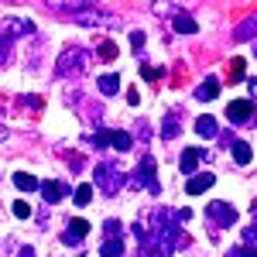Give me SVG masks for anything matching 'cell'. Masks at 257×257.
Segmentation results:
<instances>
[{
  "instance_id": "obj_27",
  "label": "cell",
  "mask_w": 257,
  "mask_h": 257,
  "mask_svg": "<svg viewBox=\"0 0 257 257\" xmlns=\"http://www.w3.org/2000/svg\"><path fill=\"white\" fill-rule=\"evenodd\" d=\"M99 59H117V45H113V41H103V45H99Z\"/></svg>"
},
{
  "instance_id": "obj_11",
  "label": "cell",
  "mask_w": 257,
  "mask_h": 257,
  "mask_svg": "<svg viewBox=\"0 0 257 257\" xmlns=\"http://www.w3.org/2000/svg\"><path fill=\"white\" fill-rule=\"evenodd\" d=\"M172 24H175L178 35H196V31H199V24H196V18H192V14H175V18H172Z\"/></svg>"
},
{
  "instance_id": "obj_31",
  "label": "cell",
  "mask_w": 257,
  "mask_h": 257,
  "mask_svg": "<svg viewBox=\"0 0 257 257\" xmlns=\"http://www.w3.org/2000/svg\"><path fill=\"white\" fill-rule=\"evenodd\" d=\"M11 59V45H7V38H4V31H0V62Z\"/></svg>"
},
{
  "instance_id": "obj_3",
  "label": "cell",
  "mask_w": 257,
  "mask_h": 257,
  "mask_svg": "<svg viewBox=\"0 0 257 257\" xmlns=\"http://www.w3.org/2000/svg\"><path fill=\"white\" fill-rule=\"evenodd\" d=\"M72 21L76 24H82V28H120L123 21H120V14H103V11H76L72 14Z\"/></svg>"
},
{
  "instance_id": "obj_30",
  "label": "cell",
  "mask_w": 257,
  "mask_h": 257,
  "mask_svg": "<svg viewBox=\"0 0 257 257\" xmlns=\"http://www.w3.org/2000/svg\"><path fill=\"white\" fill-rule=\"evenodd\" d=\"M131 48H134V52L144 48V31H134V35H131Z\"/></svg>"
},
{
  "instance_id": "obj_17",
  "label": "cell",
  "mask_w": 257,
  "mask_h": 257,
  "mask_svg": "<svg viewBox=\"0 0 257 257\" xmlns=\"http://www.w3.org/2000/svg\"><path fill=\"white\" fill-rule=\"evenodd\" d=\"M199 148H189L185 155H182V175H196V165H199Z\"/></svg>"
},
{
  "instance_id": "obj_14",
  "label": "cell",
  "mask_w": 257,
  "mask_h": 257,
  "mask_svg": "<svg viewBox=\"0 0 257 257\" xmlns=\"http://www.w3.org/2000/svg\"><path fill=\"white\" fill-rule=\"evenodd\" d=\"M196 134H199V138H216V134H219L216 117H199L196 120Z\"/></svg>"
},
{
  "instance_id": "obj_1",
  "label": "cell",
  "mask_w": 257,
  "mask_h": 257,
  "mask_svg": "<svg viewBox=\"0 0 257 257\" xmlns=\"http://www.w3.org/2000/svg\"><path fill=\"white\" fill-rule=\"evenodd\" d=\"M89 52L86 48H76V45H69L65 52L59 55V76H82L86 69H89Z\"/></svg>"
},
{
  "instance_id": "obj_7",
  "label": "cell",
  "mask_w": 257,
  "mask_h": 257,
  "mask_svg": "<svg viewBox=\"0 0 257 257\" xmlns=\"http://www.w3.org/2000/svg\"><path fill=\"white\" fill-rule=\"evenodd\" d=\"M69 192V185L65 182H59V178H48V182H41V196H45V202H62V196Z\"/></svg>"
},
{
  "instance_id": "obj_33",
  "label": "cell",
  "mask_w": 257,
  "mask_h": 257,
  "mask_svg": "<svg viewBox=\"0 0 257 257\" xmlns=\"http://www.w3.org/2000/svg\"><path fill=\"white\" fill-rule=\"evenodd\" d=\"M243 243H257V226H247L243 230Z\"/></svg>"
},
{
  "instance_id": "obj_16",
  "label": "cell",
  "mask_w": 257,
  "mask_h": 257,
  "mask_svg": "<svg viewBox=\"0 0 257 257\" xmlns=\"http://www.w3.org/2000/svg\"><path fill=\"white\" fill-rule=\"evenodd\" d=\"M99 257H123V240L120 237H106L99 247Z\"/></svg>"
},
{
  "instance_id": "obj_28",
  "label": "cell",
  "mask_w": 257,
  "mask_h": 257,
  "mask_svg": "<svg viewBox=\"0 0 257 257\" xmlns=\"http://www.w3.org/2000/svg\"><path fill=\"white\" fill-rule=\"evenodd\" d=\"M14 216L28 219V216H31V206H28V202H14Z\"/></svg>"
},
{
  "instance_id": "obj_12",
  "label": "cell",
  "mask_w": 257,
  "mask_h": 257,
  "mask_svg": "<svg viewBox=\"0 0 257 257\" xmlns=\"http://www.w3.org/2000/svg\"><path fill=\"white\" fill-rule=\"evenodd\" d=\"M254 35H257V14H250V18H247L237 31H233V41H250Z\"/></svg>"
},
{
  "instance_id": "obj_35",
  "label": "cell",
  "mask_w": 257,
  "mask_h": 257,
  "mask_svg": "<svg viewBox=\"0 0 257 257\" xmlns=\"http://www.w3.org/2000/svg\"><path fill=\"white\" fill-rule=\"evenodd\" d=\"M21 257H35V250L31 247H21Z\"/></svg>"
},
{
  "instance_id": "obj_15",
  "label": "cell",
  "mask_w": 257,
  "mask_h": 257,
  "mask_svg": "<svg viewBox=\"0 0 257 257\" xmlns=\"http://www.w3.org/2000/svg\"><path fill=\"white\" fill-rule=\"evenodd\" d=\"M110 144H113V151L123 155V151H131V148H134V138H131L127 131H110Z\"/></svg>"
},
{
  "instance_id": "obj_22",
  "label": "cell",
  "mask_w": 257,
  "mask_h": 257,
  "mask_svg": "<svg viewBox=\"0 0 257 257\" xmlns=\"http://www.w3.org/2000/svg\"><path fill=\"white\" fill-rule=\"evenodd\" d=\"M14 185H18L21 192H31V189H38V178L28 175V172H21V175H14Z\"/></svg>"
},
{
  "instance_id": "obj_32",
  "label": "cell",
  "mask_w": 257,
  "mask_h": 257,
  "mask_svg": "<svg viewBox=\"0 0 257 257\" xmlns=\"http://www.w3.org/2000/svg\"><path fill=\"white\" fill-rule=\"evenodd\" d=\"M106 237H120V223L117 219H106Z\"/></svg>"
},
{
  "instance_id": "obj_37",
  "label": "cell",
  "mask_w": 257,
  "mask_h": 257,
  "mask_svg": "<svg viewBox=\"0 0 257 257\" xmlns=\"http://www.w3.org/2000/svg\"><path fill=\"white\" fill-rule=\"evenodd\" d=\"M254 213H257V202H254Z\"/></svg>"
},
{
  "instance_id": "obj_10",
  "label": "cell",
  "mask_w": 257,
  "mask_h": 257,
  "mask_svg": "<svg viewBox=\"0 0 257 257\" xmlns=\"http://www.w3.org/2000/svg\"><path fill=\"white\" fill-rule=\"evenodd\" d=\"M86 233H89V223H86V219H72V223H69V233H65V243H72V247H76Z\"/></svg>"
},
{
  "instance_id": "obj_9",
  "label": "cell",
  "mask_w": 257,
  "mask_h": 257,
  "mask_svg": "<svg viewBox=\"0 0 257 257\" xmlns=\"http://www.w3.org/2000/svg\"><path fill=\"white\" fill-rule=\"evenodd\" d=\"M52 11H69V14H76V11H86V7H93L96 0H45Z\"/></svg>"
},
{
  "instance_id": "obj_26",
  "label": "cell",
  "mask_w": 257,
  "mask_h": 257,
  "mask_svg": "<svg viewBox=\"0 0 257 257\" xmlns=\"http://www.w3.org/2000/svg\"><path fill=\"white\" fill-rule=\"evenodd\" d=\"M243 79V59H233L230 62V82H240Z\"/></svg>"
},
{
  "instance_id": "obj_34",
  "label": "cell",
  "mask_w": 257,
  "mask_h": 257,
  "mask_svg": "<svg viewBox=\"0 0 257 257\" xmlns=\"http://www.w3.org/2000/svg\"><path fill=\"white\" fill-rule=\"evenodd\" d=\"M141 76H144V79H158L161 69H148V65H141Z\"/></svg>"
},
{
  "instance_id": "obj_8",
  "label": "cell",
  "mask_w": 257,
  "mask_h": 257,
  "mask_svg": "<svg viewBox=\"0 0 257 257\" xmlns=\"http://www.w3.org/2000/svg\"><path fill=\"white\" fill-rule=\"evenodd\" d=\"M138 172H141V185H148L155 196H158V178H155V158H141V165H138Z\"/></svg>"
},
{
  "instance_id": "obj_23",
  "label": "cell",
  "mask_w": 257,
  "mask_h": 257,
  "mask_svg": "<svg viewBox=\"0 0 257 257\" xmlns=\"http://www.w3.org/2000/svg\"><path fill=\"white\" fill-rule=\"evenodd\" d=\"M226 257H257V250H254V243H240V247H230Z\"/></svg>"
},
{
  "instance_id": "obj_19",
  "label": "cell",
  "mask_w": 257,
  "mask_h": 257,
  "mask_svg": "<svg viewBox=\"0 0 257 257\" xmlns=\"http://www.w3.org/2000/svg\"><path fill=\"white\" fill-rule=\"evenodd\" d=\"M196 96H199V99H216V96H219V79H213V76H209V79L199 86Z\"/></svg>"
},
{
  "instance_id": "obj_36",
  "label": "cell",
  "mask_w": 257,
  "mask_h": 257,
  "mask_svg": "<svg viewBox=\"0 0 257 257\" xmlns=\"http://www.w3.org/2000/svg\"><path fill=\"white\" fill-rule=\"evenodd\" d=\"M247 86H250V96H257V79H250Z\"/></svg>"
},
{
  "instance_id": "obj_18",
  "label": "cell",
  "mask_w": 257,
  "mask_h": 257,
  "mask_svg": "<svg viewBox=\"0 0 257 257\" xmlns=\"http://www.w3.org/2000/svg\"><path fill=\"white\" fill-rule=\"evenodd\" d=\"M250 158H254L250 144H247V141H233V161H237V165H250Z\"/></svg>"
},
{
  "instance_id": "obj_13",
  "label": "cell",
  "mask_w": 257,
  "mask_h": 257,
  "mask_svg": "<svg viewBox=\"0 0 257 257\" xmlns=\"http://www.w3.org/2000/svg\"><path fill=\"white\" fill-rule=\"evenodd\" d=\"M213 182H216L213 175H192V178H189V185H185V192H189V196H199V192H206Z\"/></svg>"
},
{
  "instance_id": "obj_24",
  "label": "cell",
  "mask_w": 257,
  "mask_h": 257,
  "mask_svg": "<svg viewBox=\"0 0 257 257\" xmlns=\"http://www.w3.org/2000/svg\"><path fill=\"white\" fill-rule=\"evenodd\" d=\"M178 131H182V127H178V120H175V117H168V120H165V127H161V138H165V141H172V138L178 134Z\"/></svg>"
},
{
  "instance_id": "obj_25",
  "label": "cell",
  "mask_w": 257,
  "mask_h": 257,
  "mask_svg": "<svg viewBox=\"0 0 257 257\" xmlns=\"http://www.w3.org/2000/svg\"><path fill=\"white\" fill-rule=\"evenodd\" d=\"M89 199H93V185H79L76 189V206H89Z\"/></svg>"
},
{
  "instance_id": "obj_20",
  "label": "cell",
  "mask_w": 257,
  "mask_h": 257,
  "mask_svg": "<svg viewBox=\"0 0 257 257\" xmlns=\"http://www.w3.org/2000/svg\"><path fill=\"white\" fill-rule=\"evenodd\" d=\"M117 89H120V76H113V72L110 76H99V93L103 96H113Z\"/></svg>"
},
{
  "instance_id": "obj_4",
  "label": "cell",
  "mask_w": 257,
  "mask_h": 257,
  "mask_svg": "<svg viewBox=\"0 0 257 257\" xmlns=\"http://www.w3.org/2000/svg\"><path fill=\"white\" fill-rule=\"evenodd\" d=\"M206 216L213 219L216 226H223V230H230V226L237 223V209H233L230 202H209V206H206Z\"/></svg>"
},
{
  "instance_id": "obj_6",
  "label": "cell",
  "mask_w": 257,
  "mask_h": 257,
  "mask_svg": "<svg viewBox=\"0 0 257 257\" xmlns=\"http://www.w3.org/2000/svg\"><path fill=\"white\" fill-rule=\"evenodd\" d=\"M226 117H230V123H250L254 120V103L250 99H233L226 106Z\"/></svg>"
},
{
  "instance_id": "obj_2",
  "label": "cell",
  "mask_w": 257,
  "mask_h": 257,
  "mask_svg": "<svg viewBox=\"0 0 257 257\" xmlns=\"http://www.w3.org/2000/svg\"><path fill=\"white\" fill-rule=\"evenodd\" d=\"M93 182H96L99 192H106V196H117L120 189H123V175H120L113 165H106V161H103L96 172H93Z\"/></svg>"
},
{
  "instance_id": "obj_29",
  "label": "cell",
  "mask_w": 257,
  "mask_h": 257,
  "mask_svg": "<svg viewBox=\"0 0 257 257\" xmlns=\"http://www.w3.org/2000/svg\"><path fill=\"white\" fill-rule=\"evenodd\" d=\"M106 144H110V131H99L93 138V148H106Z\"/></svg>"
},
{
  "instance_id": "obj_5",
  "label": "cell",
  "mask_w": 257,
  "mask_h": 257,
  "mask_svg": "<svg viewBox=\"0 0 257 257\" xmlns=\"http://www.w3.org/2000/svg\"><path fill=\"white\" fill-rule=\"evenodd\" d=\"M0 31H7L11 38H28V35H35V21H28V18H18V14H11V18H4L0 21Z\"/></svg>"
},
{
  "instance_id": "obj_21",
  "label": "cell",
  "mask_w": 257,
  "mask_h": 257,
  "mask_svg": "<svg viewBox=\"0 0 257 257\" xmlns=\"http://www.w3.org/2000/svg\"><path fill=\"white\" fill-rule=\"evenodd\" d=\"M158 18H168V14H178V0H155V7H151Z\"/></svg>"
}]
</instances>
